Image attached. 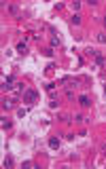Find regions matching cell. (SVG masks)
<instances>
[{
  "instance_id": "obj_2",
  "label": "cell",
  "mask_w": 106,
  "mask_h": 169,
  "mask_svg": "<svg viewBox=\"0 0 106 169\" xmlns=\"http://www.w3.org/2000/svg\"><path fill=\"white\" fill-rule=\"evenodd\" d=\"M13 83H15V76H4V80H2V89H4V91L11 89V87H13Z\"/></svg>"
},
{
  "instance_id": "obj_10",
  "label": "cell",
  "mask_w": 106,
  "mask_h": 169,
  "mask_svg": "<svg viewBox=\"0 0 106 169\" xmlns=\"http://www.w3.org/2000/svg\"><path fill=\"white\" fill-rule=\"evenodd\" d=\"M72 23L78 25V23H81V17H78V15H72Z\"/></svg>"
},
{
  "instance_id": "obj_12",
  "label": "cell",
  "mask_w": 106,
  "mask_h": 169,
  "mask_svg": "<svg viewBox=\"0 0 106 169\" xmlns=\"http://www.w3.org/2000/svg\"><path fill=\"white\" fill-rule=\"evenodd\" d=\"M2 106H4V110H9V108H11V106H13V102H11V100H7V102H4V104H2Z\"/></svg>"
},
{
  "instance_id": "obj_13",
  "label": "cell",
  "mask_w": 106,
  "mask_h": 169,
  "mask_svg": "<svg viewBox=\"0 0 106 169\" xmlns=\"http://www.w3.org/2000/svg\"><path fill=\"white\" fill-rule=\"evenodd\" d=\"M98 42H106V34H98Z\"/></svg>"
},
{
  "instance_id": "obj_4",
  "label": "cell",
  "mask_w": 106,
  "mask_h": 169,
  "mask_svg": "<svg viewBox=\"0 0 106 169\" xmlns=\"http://www.w3.org/2000/svg\"><path fill=\"white\" fill-rule=\"evenodd\" d=\"M17 53H19V55H25V53H28V47H25V42H19V45H17Z\"/></svg>"
},
{
  "instance_id": "obj_1",
  "label": "cell",
  "mask_w": 106,
  "mask_h": 169,
  "mask_svg": "<svg viewBox=\"0 0 106 169\" xmlns=\"http://www.w3.org/2000/svg\"><path fill=\"white\" fill-rule=\"evenodd\" d=\"M36 100H38V91H34V89H28L23 93V102L25 104H34Z\"/></svg>"
},
{
  "instance_id": "obj_3",
  "label": "cell",
  "mask_w": 106,
  "mask_h": 169,
  "mask_svg": "<svg viewBox=\"0 0 106 169\" xmlns=\"http://www.w3.org/2000/svg\"><path fill=\"white\" fill-rule=\"evenodd\" d=\"M49 148H51V150H57V148H60V140H57V138H51V140H49Z\"/></svg>"
},
{
  "instance_id": "obj_11",
  "label": "cell",
  "mask_w": 106,
  "mask_h": 169,
  "mask_svg": "<svg viewBox=\"0 0 106 169\" xmlns=\"http://www.w3.org/2000/svg\"><path fill=\"white\" fill-rule=\"evenodd\" d=\"M2 129H11V121H4L2 118Z\"/></svg>"
},
{
  "instance_id": "obj_8",
  "label": "cell",
  "mask_w": 106,
  "mask_h": 169,
  "mask_svg": "<svg viewBox=\"0 0 106 169\" xmlns=\"http://www.w3.org/2000/svg\"><path fill=\"white\" fill-rule=\"evenodd\" d=\"M25 114H28V110H25V108H19V110H17V116H19V118L25 116Z\"/></svg>"
},
{
  "instance_id": "obj_7",
  "label": "cell",
  "mask_w": 106,
  "mask_h": 169,
  "mask_svg": "<svg viewBox=\"0 0 106 169\" xmlns=\"http://www.w3.org/2000/svg\"><path fill=\"white\" fill-rule=\"evenodd\" d=\"M95 63H98V66H104V57L102 55H95Z\"/></svg>"
},
{
  "instance_id": "obj_6",
  "label": "cell",
  "mask_w": 106,
  "mask_h": 169,
  "mask_svg": "<svg viewBox=\"0 0 106 169\" xmlns=\"http://www.w3.org/2000/svg\"><path fill=\"white\" fill-rule=\"evenodd\" d=\"M2 165L7 167V169H11V167H13V159H11V156H7V159L2 161Z\"/></svg>"
},
{
  "instance_id": "obj_5",
  "label": "cell",
  "mask_w": 106,
  "mask_h": 169,
  "mask_svg": "<svg viewBox=\"0 0 106 169\" xmlns=\"http://www.w3.org/2000/svg\"><path fill=\"white\" fill-rule=\"evenodd\" d=\"M78 102H81V106H83V108H89V104H91L87 95H81V97H78Z\"/></svg>"
},
{
  "instance_id": "obj_9",
  "label": "cell",
  "mask_w": 106,
  "mask_h": 169,
  "mask_svg": "<svg viewBox=\"0 0 106 169\" xmlns=\"http://www.w3.org/2000/svg\"><path fill=\"white\" fill-rule=\"evenodd\" d=\"M57 45H60V38L53 36V38H51V47H57Z\"/></svg>"
}]
</instances>
